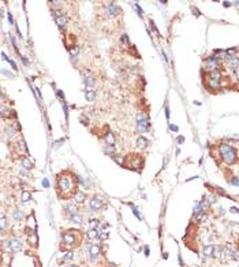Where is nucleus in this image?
I'll return each instance as SVG.
<instances>
[{
  "label": "nucleus",
  "mask_w": 239,
  "mask_h": 267,
  "mask_svg": "<svg viewBox=\"0 0 239 267\" xmlns=\"http://www.w3.org/2000/svg\"><path fill=\"white\" fill-rule=\"evenodd\" d=\"M89 253H90V259H92V260L97 259L98 256L101 255V249H100V245L92 244L90 247H89Z\"/></svg>",
  "instance_id": "1a4fd4ad"
},
{
  "label": "nucleus",
  "mask_w": 239,
  "mask_h": 267,
  "mask_svg": "<svg viewBox=\"0 0 239 267\" xmlns=\"http://www.w3.org/2000/svg\"><path fill=\"white\" fill-rule=\"evenodd\" d=\"M195 218H197V222H204L206 219V212L202 211V212H199L198 215H195Z\"/></svg>",
  "instance_id": "a878e982"
},
{
  "label": "nucleus",
  "mask_w": 239,
  "mask_h": 267,
  "mask_svg": "<svg viewBox=\"0 0 239 267\" xmlns=\"http://www.w3.org/2000/svg\"><path fill=\"white\" fill-rule=\"evenodd\" d=\"M22 167L25 170H32L33 169V162L29 158H22Z\"/></svg>",
  "instance_id": "9b49d317"
},
{
  "label": "nucleus",
  "mask_w": 239,
  "mask_h": 267,
  "mask_svg": "<svg viewBox=\"0 0 239 267\" xmlns=\"http://www.w3.org/2000/svg\"><path fill=\"white\" fill-rule=\"evenodd\" d=\"M104 152L105 154H108V155H114V152H115V147L114 145H105V148H104Z\"/></svg>",
  "instance_id": "5701e85b"
},
{
  "label": "nucleus",
  "mask_w": 239,
  "mask_h": 267,
  "mask_svg": "<svg viewBox=\"0 0 239 267\" xmlns=\"http://www.w3.org/2000/svg\"><path fill=\"white\" fill-rule=\"evenodd\" d=\"M30 199H32V193L29 190H23L22 196H21V200H22L23 203H28V201H30Z\"/></svg>",
  "instance_id": "2eb2a0df"
},
{
  "label": "nucleus",
  "mask_w": 239,
  "mask_h": 267,
  "mask_svg": "<svg viewBox=\"0 0 239 267\" xmlns=\"http://www.w3.org/2000/svg\"><path fill=\"white\" fill-rule=\"evenodd\" d=\"M85 97H86V100H89V102H93L94 99H96V92L94 91H88L85 93Z\"/></svg>",
  "instance_id": "a211bd4d"
},
{
  "label": "nucleus",
  "mask_w": 239,
  "mask_h": 267,
  "mask_svg": "<svg viewBox=\"0 0 239 267\" xmlns=\"http://www.w3.org/2000/svg\"><path fill=\"white\" fill-rule=\"evenodd\" d=\"M66 208H67V211H70V214H71V215L78 214V208H77V205H75V204H68Z\"/></svg>",
  "instance_id": "412c9836"
},
{
  "label": "nucleus",
  "mask_w": 239,
  "mask_h": 267,
  "mask_svg": "<svg viewBox=\"0 0 239 267\" xmlns=\"http://www.w3.org/2000/svg\"><path fill=\"white\" fill-rule=\"evenodd\" d=\"M178 141H179V142H183V141H184V138H183V137H179V140H178Z\"/></svg>",
  "instance_id": "79ce46f5"
},
{
  "label": "nucleus",
  "mask_w": 239,
  "mask_h": 267,
  "mask_svg": "<svg viewBox=\"0 0 239 267\" xmlns=\"http://www.w3.org/2000/svg\"><path fill=\"white\" fill-rule=\"evenodd\" d=\"M137 121H138V125H137V129L139 131H146L149 129V121H148V115L146 114H138L137 115Z\"/></svg>",
  "instance_id": "7ed1b4c3"
},
{
  "label": "nucleus",
  "mask_w": 239,
  "mask_h": 267,
  "mask_svg": "<svg viewBox=\"0 0 239 267\" xmlns=\"http://www.w3.org/2000/svg\"><path fill=\"white\" fill-rule=\"evenodd\" d=\"M170 127H171V130H174V131H178V126H175V125H171Z\"/></svg>",
  "instance_id": "4c0bfd02"
},
{
  "label": "nucleus",
  "mask_w": 239,
  "mask_h": 267,
  "mask_svg": "<svg viewBox=\"0 0 239 267\" xmlns=\"http://www.w3.org/2000/svg\"><path fill=\"white\" fill-rule=\"evenodd\" d=\"M52 4H53V7H55V8H59V7H62L63 1H53Z\"/></svg>",
  "instance_id": "473e14b6"
},
{
  "label": "nucleus",
  "mask_w": 239,
  "mask_h": 267,
  "mask_svg": "<svg viewBox=\"0 0 239 267\" xmlns=\"http://www.w3.org/2000/svg\"><path fill=\"white\" fill-rule=\"evenodd\" d=\"M78 51H79V49H78V47H73V48L70 49V54H71V56L74 58L75 55H78Z\"/></svg>",
  "instance_id": "c756f323"
},
{
  "label": "nucleus",
  "mask_w": 239,
  "mask_h": 267,
  "mask_svg": "<svg viewBox=\"0 0 239 267\" xmlns=\"http://www.w3.org/2000/svg\"><path fill=\"white\" fill-rule=\"evenodd\" d=\"M63 239H64L66 245H68V247H74V245L77 244V237H75L74 232H67V233H64Z\"/></svg>",
  "instance_id": "6e6552de"
},
{
  "label": "nucleus",
  "mask_w": 239,
  "mask_h": 267,
  "mask_svg": "<svg viewBox=\"0 0 239 267\" xmlns=\"http://www.w3.org/2000/svg\"><path fill=\"white\" fill-rule=\"evenodd\" d=\"M71 221L77 225H82V216L79 214H74V215H71Z\"/></svg>",
  "instance_id": "aec40b11"
},
{
  "label": "nucleus",
  "mask_w": 239,
  "mask_h": 267,
  "mask_svg": "<svg viewBox=\"0 0 239 267\" xmlns=\"http://www.w3.org/2000/svg\"><path fill=\"white\" fill-rule=\"evenodd\" d=\"M55 22H56V25L59 28L63 29L66 26V23H67V18H66V15H56L55 17Z\"/></svg>",
  "instance_id": "9d476101"
},
{
  "label": "nucleus",
  "mask_w": 239,
  "mask_h": 267,
  "mask_svg": "<svg viewBox=\"0 0 239 267\" xmlns=\"http://www.w3.org/2000/svg\"><path fill=\"white\" fill-rule=\"evenodd\" d=\"M199 212H202V203H198L194 208V215H198Z\"/></svg>",
  "instance_id": "cd10ccee"
},
{
  "label": "nucleus",
  "mask_w": 239,
  "mask_h": 267,
  "mask_svg": "<svg viewBox=\"0 0 239 267\" xmlns=\"http://www.w3.org/2000/svg\"><path fill=\"white\" fill-rule=\"evenodd\" d=\"M10 114H11L10 110H3V111H1V115H3V117H10Z\"/></svg>",
  "instance_id": "2f4dec72"
},
{
  "label": "nucleus",
  "mask_w": 239,
  "mask_h": 267,
  "mask_svg": "<svg viewBox=\"0 0 239 267\" xmlns=\"http://www.w3.org/2000/svg\"><path fill=\"white\" fill-rule=\"evenodd\" d=\"M12 216H14V219H17V221H22L23 218H25L23 211H21V210H15L12 212Z\"/></svg>",
  "instance_id": "dca6fc26"
},
{
  "label": "nucleus",
  "mask_w": 239,
  "mask_h": 267,
  "mask_svg": "<svg viewBox=\"0 0 239 267\" xmlns=\"http://www.w3.org/2000/svg\"><path fill=\"white\" fill-rule=\"evenodd\" d=\"M8 247H10V249H11L12 252H21V251L23 249V244L17 239L10 240V241H8Z\"/></svg>",
  "instance_id": "0eeeda50"
},
{
  "label": "nucleus",
  "mask_w": 239,
  "mask_h": 267,
  "mask_svg": "<svg viewBox=\"0 0 239 267\" xmlns=\"http://www.w3.org/2000/svg\"><path fill=\"white\" fill-rule=\"evenodd\" d=\"M98 233H100V232H98V229H90V230H89V233H88V237H89L90 240L92 239H96Z\"/></svg>",
  "instance_id": "4be33fe9"
},
{
  "label": "nucleus",
  "mask_w": 239,
  "mask_h": 267,
  "mask_svg": "<svg viewBox=\"0 0 239 267\" xmlns=\"http://www.w3.org/2000/svg\"><path fill=\"white\" fill-rule=\"evenodd\" d=\"M89 205H90L92 210L98 211V210H101L102 207H104V201H102L100 197L94 196V197H92V199H90V201H89Z\"/></svg>",
  "instance_id": "423d86ee"
},
{
  "label": "nucleus",
  "mask_w": 239,
  "mask_h": 267,
  "mask_svg": "<svg viewBox=\"0 0 239 267\" xmlns=\"http://www.w3.org/2000/svg\"><path fill=\"white\" fill-rule=\"evenodd\" d=\"M85 197H86L85 193H83V192H79V190H78V192H77V193L74 194L75 204H77V203H83V201H85Z\"/></svg>",
  "instance_id": "4468645a"
},
{
  "label": "nucleus",
  "mask_w": 239,
  "mask_h": 267,
  "mask_svg": "<svg viewBox=\"0 0 239 267\" xmlns=\"http://www.w3.org/2000/svg\"><path fill=\"white\" fill-rule=\"evenodd\" d=\"M81 74H82L83 82H85V85L88 86V88H93V86L96 85V80H94V77H93V75L89 73V71L82 70V71H81Z\"/></svg>",
  "instance_id": "39448f33"
},
{
  "label": "nucleus",
  "mask_w": 239,
  "mask_h": 267,
  "mask_svg": "<svg viewBox=\"0 0 239 267\" xmlns=\"http://www.w3.org/2000/svg\"><path fill=\"white\" fill-rule=\"evenodd\" d=\"M137 147H138V148L148 147V140H146L143 136H139L138 138H137Z\"/></svg>",
  "instance_id": "ddd939ff"
},
{
  "label": "nucleus",
  "mask_w": 239,
  "mask_h": 267,
  "mask_svg": "<svg viewBox=\"0 0 239 267\" xmlns=\"http://www.w3.org/2000/svg\"><path fill=\"white\" fill-rule=\"evenodd\" d=\"M122 41H123V43H127V36H126V34L122 36Z\"/></svg>",
  "instance_id": "ea45409f"
},
{
  "label": "nucleus",
  "mask_w": 239,
  "mask_h": 267,
  "mask_svg": "<svg viewBox=\"0 0 239 267\" xmlns=\"http://www.w3.org/2000/svg\"><path fill=\"white\" fill-rule=\"evenodd\" d=\"M220 154H221L223 159L226 160L228 165H232V163L236 162V151H235V148L231 147V145L221 144V145H220Z\"/></svg>",
  "instance_id": "f03ea898"
},
{
  "label": "nucleus",
  "mask_w": 239,
  "mask_h": 267,
  "mask_svg": "<svg viewBox=\"0 0 239 267\" xmlns=\"http://www.w3.org/2000/svg\"><path fill=\"white\" fill-rule=\"evenodd\" d=\"M42 185H44L45 188L49 186V182H48V180H42Z\"/></svg>",
  "instance_id": "e433bc0d"
},
{
  "label": "nucleus",
  "mask_w": 239,
  "mask_h": 267,
  "mask_svg": "<svg viewBox=\"0 0 239 267\" xmlns=\"http://www.w3.org/2000/svg\"><path fill=\"white\" fill-rule=\"evenodd\" d=\"M75 189H77V184H75L74 177L71 174L62 173L57 176V190L62 197H70V196L75 194L78 192Z\"/></svg>",
  "instance_id": "f257e3e1"
},
{
  "label": "nucleus",
  "mask_w": 239,
  "mask_h": 267,
  "mask_svg": "<svg viewBox=\"0 0 239 267\" xmlns=\"http://www.w3.org/2000/svg\"><path fill=\"white\" fill-rule=\"evenodd\" d=\"M105 141H107L108 145H114L115 144V136L112 134V133H108V134L105 136Z\"/></svg>",
  "instance_id": "6ab92c4d"
},
{
  "label": "nucleus",
  "mask_w": 239,
  "mask_h": 267,
  "mask_svg": "<svg viewBox=\"0 0 239 267\" xmlns=\"http://www.w3.org/2000/svg\"><path fill=\"white\" fill-rule=\"evenodd\" d=\"M7 226V218L6 216H0V230H3Z\"/></svg>",
  "instance_id": "bb28decb"
},
{
  "label": "nucleus",
  "mask_w": 239,
  "mask_h": 267,
  "mask_svg": "<svg viewBox=\"0 0 239 267\" xmlns=\"http://www.w3.org/2000/svg\"><path fill=\"white\" fill-rule=\"evenodd\" d=\"M98 225H100L98 219H92L90 221V229H98Z\"/></svg>",
  "instance_id": "c85d7f7f"
},
{
  "label": "nucleus",
  "mask_w": 239,
  "mask_h": 267,
  "mask_svg": "<svg viewBox=\"0 0 239 267\" xmlns=\"http://www.w3.org/2000/svg\"><path fill=\"white\" fill-rule=\"evenodd\" d=\"M231 212L236 214V212H238V208H236V207H232V208H231Z\"/></svg>",
  "instance_id": "58836bf2"
},
{
  "label": "nucleus",
  "mask_w": 239,
  "mask_h": 267,
  "mask_svg": "<svg viewBox=\"0 0 239 267\" xmlns=\"http://www.w3.org/2000/svg\"><path fill=\"white\" fill-rule=\"evenodd\" d=\"M236 180H238V178H232V184H234V185H238V181H236Z\"/></svg>",
  "instance_id": "a19ab883"
},
{
  "label": "nucleus",
  "mask_w": 239,
  "mask_h": 267,
  "mask_svg": "<svg viewBox=\"0 0 239 267\" xmlns=\"http://www.w3.org/2000/svg\"><path fill=\"white\" fill-rule=\"evenodd\" d=\"M101 240H107L108 239V233H101V236H98Z\"/></svg>",
  "instance_id": "c9c22d12"
},
{
  "label": "nucleus",
  "mask_w": 239,
  "mask_h": 267,
  "mask_svg": "<svg viewBox=\"0 0 239 267\" xmlns=\"http://www.w3.org/2000/svg\"><path fill=\"white\" fill-rule=\"evenodd\" d=\"M212 253H213V245H205L204 256H212Z\"/></svg>",
  "instance_id": "f3484780"
},
{
  "label": "nucleus",
  "mask_w": 239,
  "mask_h": 267,
  "mask_svg": "<svg viewBox=\"0 0 239 267\" xmlns=\"http://www.w3.org/2000/svg\"><path fill=\"white\" fill-rule=\"evenodd\" d=\"M104 11H105V15H108V17H115V15H118L120 12V8L115 3H107L105 6H104Z\"/></svg>",
  "instance_id": "20e7f679"
},
{
  "label": "nucleus",
  "mask_w": 239,
  "mask_h": 267,
  "mask_svg": "<svg viewBox=\"0 0 239 267\" xmlns=\"http://www.w3.org/2000/svg\"><path fill=\"white\" fill-rule=\"evenodd\" d=\"M114 159H115V162H116V163H120V165L123 163V159H122V156H119V155H115Z\"/></svg>",
  "instance_id": "7c9ffc66"
},
{
  "label": "nucleus",
  "mask_w": 239,
  "mask_h": 267,
  "mask_svg": "<svg viewBox=\"0 0 239 267\" xmlns=\"http://www.w3.org/2000/svg\"><path fill=\"white\" fill-rule=\"evenodd\" d=\"M209 86L211 88H213V89H216V88H219L220 86V81H216V80H212V78H209Z\"/></svg>",
  "instance_id": "b1692460"
},
{
  "label": "nucleus",
  "mask_w": 239,
  "mask_h": 267,
  "mask_svg": "<svg viewBox=\"0 0 239 267\" xmlns=\"http://www.w3.org/2000/svg\"><path fill=\"white\" fill-rule=\"evenodd\" d=\"M212 255H215L216 258H220V256H221V247H219V245H217V247H213V253H212Z\"/></svg>",
  "instance_id": "393cba45"
},
{
  "label": "nucleus",
  "mask_w": 239,
  "mask_h": 267,
  "mask_svg": "<svg viewBox=\"0 0 239 267\" xmlns=\"http://www.w3.org/2000/svg\"><path fill=\"white\" fill-rule=\"evenodd\" d=\"M131 167L133 169H141V165H142V159L139 156H135L134 159H131Z\"/></svg>",
  "instance_id": "f8f14e48"
},
{
  "label": "nucleus",
  "mask_w": 239,
  "mask_h": 267,
  "mask_svg": "<svg viewBox=\"0 0 239 267\" xmlns=\"http://www.w3.org/2000/svg\"><path fill=\"white\" fill-rule=\"evenodd\" d=\"M131 208H133V211H134V215H137L138 218H139V219H141V216H139V212H138V210H137V208H135V207H134L133 204H131Z\"/></svg>",
  "instance_id": "72a5a7b5"
},
{
  "label": "nucleus",
  "mask_w": 239,
  "mask_h": 267,
  "mask_svg": "<svg viewBox=\"0 0 239 267\" xmlns=\"http://www.w3.org/2000/svg\"><path fill=\"white\" fill-rule=\"evenodd\" d=\"M71 258H73V252H71V251L67 252V253L64 255V259H71Z\"/></svg>",
  "instance_id": "f704fd0d"
}]
</instances>
